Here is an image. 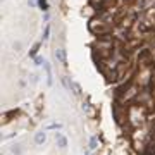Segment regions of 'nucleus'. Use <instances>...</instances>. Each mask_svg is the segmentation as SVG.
Returning <instances> with one entry per match:
<instances>
[{
  "label": "nucleus",
  "instance_id": "f257e3e1",
  "mask_svg": "<svg viewBox=\"0 0 155 155\" xmlns=\"http://www.w3.org/2000/svg\"><path fill=\"white\" fill-rule=\"evenodd\" d=\"M55 57L59 59V62H60V64L67 66V57H66V50H64V48H57L55 50Z\"/></svg>",
  "mask_w": 155,
  "mask_h": 155
},
{
  "label": "nucleus",
  "instance_id": "f03ea898",
  "mask_svg": "<svg viewBox=\"0 0 155 155\" xmlns=\"http://www.w3.org/2000/svg\"><path fill=\"white\" fill-rule=\"evenodd\" d=\"M55 140H57V147H59V148H62V150H64V148L67 147V138H66L64 134H60V133L55 134Z\"/></svg>",
  "mask_w": 155,
  "mask_h": 155
},
{
  "label": "nucleus",
  "instance_id": "7ed1b4c3",
  "mask_svg": "<svg viewBox=\"0 0 155 155\" xmlns=\"http://www.w3.org/2000/svg\"><path fill=\"white\" fill-rule=\"evenodd\" d=\"M47 141V133L45 131H38V133L35 134V143L36 145H43Z\"/></svg>",
  "mask_w": 155,
  "mask_h": 155
},
{
  "label": "nucleus",
  "instance_id": "20e7f679",
  "mask_svg": "<svg viewBox=\"0 0 155 155\" xmlns=\"http://www.w3.org/2000/svg\"><path fill=\"white\" fill-rule=\"evenodd\" d=\"M10 152H12V155H22V147L19 143H16V145L10 147Z\"/></svg>",
  "mask_w": 155,
  "mask_h": 155
},
{
  "label": "nucleus",
  "instance_id": "39448f33",
  "mask_svg": "<svg viewBox=\"0 0 155 155\" xmlns=\"http://www.w3.org/2000/svg\"><path fill=\"white\" fill-rule=\"evenodd\" d=\"M90 148H97V138H92V140H90Z\"/></svg>",
  "mask_w": 155,
  "mask_h": 155
},
{
  "label": "nucleus",
  "instance_id": "423d86ee",
  "mask_svg": "<svg viewBox=\"0 0 155 155\" xmlns=\"http://www.w3.org/2000/svg\"><path fill=\"white\" fill-rule=\"evenodd\" d=\"M35 62L38 64V66H40V64H45V60H43L42 57H36V59H35Z\"/></svg>",
  "mask_w": 155,
  "mask_h": 155
}]
</instances>
